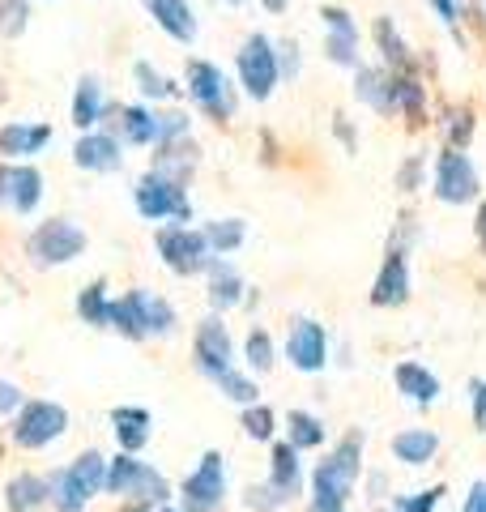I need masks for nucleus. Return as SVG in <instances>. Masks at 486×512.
<instances>
[{"label": "nucleus", "mask_w": 486, "mask_h": 512, "mask_svg": "<svg viewBox=\"0 0 486 512\" xmlns=\"http://www.w3.org/2000/svg\"><path fill=\"white\" fill-rule=\"evenodd\" d=\"M359 474H363V431H350L316 466L307 512H346V500H350L354 483H359Z\"/></svg>", "instance_id": "1"}, {"label": "nucleus", "mask_w": 486, "mask_h": 512, "mask_svg": "<svg viewBox=\"0 0 486 512\" xmlns=\"http://www.w3.org/2000/svg\"><path fill=\"white\" fill-rule=\"evenodd\" d=\"M107 329L124 333V338H167V333H175V308L167 299H158L150 291H128L124 299H111L107 308Z\"/></svg>", "instance_id": "2"}, {"label": "nucleus", "mask_w": 486, "mask_h": 512, "mask_svg": "<svg viewBox=\"0 0 486 512\" xmlns=\"http://www.w3.org/2000/svg\"><path fill=\"white\" fill-rule=\"evenodd\" d=\"M111 495H128L137 504H167L171 500V483L162 478L154 466H145L133 453H120L116 461H107V487Z\"/></svg>", "instance_id": "3"}, {"label": "nucleus", "mask_w": 486, "mask_h": 512, "mask_svg": "<svg viewBox=\"0 0 486 512\" xmlns=\"http://www.w3.org/2000/svg\"><path fill=\"white\" fill-rule=\"evenodd\" d=\"M86 248V231L77 227L73 218H52V222H39L35 235L26 239V252L39 269H52V265H69L73 256H81Z\"/></svg>", "instance_id": "4"}, {"label": "nucleus", "mask_w": 486, "mask_h": 512, "mask_svg": "<svg viewBox=\"0 0 486 512\" xmlns=\"http://www.w3.org/2000/svg\"><path fill=\"white\" fill-rule=\"evenodd\" d=\"M188 94L197 99V107L214 120H231L235 116V86L218 64L209 60H188Z\"/></svg>", "instance_id": "5"}, {"label": "nucleus", "mask_w": 486, "mask_h": 512, "mask_svg": "<svg viewBox=\"0 0 486 512\" xmlns=\"http://www.w3.org/2000/svg\"><path fill=\"white\" fill-rule=\"evenodd\" d=\"M64 431H69V414H64V406L56 402H26L18 410V419H13L9 436L18 448H47L52 440H60Z\"/></svg>", "instance_id": "6"}, {"label": "nucleus", "mask_w": 486, "mask_h": 512, "mask_svg": "<svg viewBox=\"0 0 486 512\" xmlns=\"http://www.w3.org/2000/svg\"><path fill=\"white\" fill-rule=\"evenodd\" d=\"M222 495H226V466H222V453L209 448V453L197 461V470L184 478L180 487V512H218L222 508Z\"/></svg>", "instance_id": "7"}, {"label": "nucleus", "mask_w": 486, "mask_h": 512, "mask_svg": "<svg viewBox=\"0 0 486 512\" xmlns=\"http://www.w3.org/2000/svg\"><path fill=\"white\" fill-rule=\"evenodd\" d=\"M278 52H273V43L265 35H248L239 47V82L243 90L252 94V99H269L273 86H278Z\"/></svg>", "instance_id": "8"}, {"label": "nucleus", "mask_w": 486, "mask_h": 512, "mask_svg": "<svg viewBox=\"0 0 486 512\" xmlns=\"http://www.w3.org/2000/svg\"><path fill=\"white\" fill-rule=\"evenodd\" d=\"M158 252H162V261H167L171 274H180V278L201 274V269H209V261H214L205 235L188 231V227H162L158 231Z\"/></svg>", "instance_id": "9"}, {"label": "nucleus", "mask_w": 486, "mask_h": 512, "mask_svg": "<svg viewBox=\"0 0 486 512\" xmlns=\"http://www.w3.org/2000/svg\"><path fill=\"white\" fill-rule=\"evenodd\" d=\"M137 210H141V218H150V222H162V218L188 222L192 218L184 184H175V180H167V175H158V171H150V175H141L137 180Z\"/></svg>", "instance_id": "10"}, {"label": "nucleus", "mask_w": 486, "mask_h": 512, "mask_svg": "<svg viewBox=\"0 0 486 512\" xmlns=\"http://www.w3.org/2000/svg\"><path fill=\"white\" fill-rule=\"evenodd\" d=\"M286 359H290V367H299V372H324V363H329V333H324L320 320L303 316L299 325L290 329Z\"/></svg>", "instance_id": "11"}, {"label": "nucleus", "mask_w": 486, "mask_h": 512, "mask_svg": "<svg viewBox=\"0 0 486 512\" xmlns=\"http://www.w3.org/2000/svg\"><path fill=\"white\" fill-rule=\"evenodd\" d=\"M478 192V171L474 163L461 154V150H448L440 154V163H435V197L448 201V205H461Z\"/></svg>", "instance_id": "12"}, {"label": "nucleus", "mask_w": 486, "mask_h": 512, "mask_svg": "<svg viewBox=\"0 0 486 512\" xmlns=\"http://www.w3.org/2000/svg\"><path fill=\"white\" fill-rule=\"evenodd\" d=\"M192 355H197V367L205 376H218L226 372V367H235V350H231V333H226V325L218 316H209L197 325V342H192Z\"/></svg>", "instance_id": "13"}, {"label": "nucleus", "mask_w": 486, "mask_h": 512, "mask_svg": "<svg viewBox=\"0 0 486 512\" xmlns=\"http://www.w3.org/2000/svg\"><path fill=\"white\" fill-rule=\"evenodd\" d=\"M405 299H410V265H405V252L393 248L384 256L376 286H371V303L376 308H401Z\"/></svg>", "instance_id": "14"}, {"label": "nucleus", "mask_w": 486, "mask_h": 512, "mask_svg": "<svg viewBox=\"0 0 486 512\" xmlns=\"http://www.w3.org/2000/svg\"><path fill=\"white\" fill-rule=\"evenodd\" d=\"M324 26H329V43H324V52H329L333 64H359V26L346 9H324L320 13Z\"/></svg>", "instance_id": "15"}, {"label": "nucleus", "mask_w": 486, "mask_h": 512, "mask_svg": "<svg viewBox=\"0 0 486 512\" xmlns=\"http://www.w3.org/2000/svg\"><path fill=\"white\" fill-rule=\"evenodd\" d=\"M73 158H77V167H86V171H120V163H124L120 141L111 133H86L73 146Z\"/></svg>", "instance_id": "16"}, {"label": "nucleus", "mask_w": 486, "mask_h": 512, "mask_svg": "<svg viewBox=\"0 0 486 512\" xmlns=\"http://www.w3.org/2000/svg\"><path fill=\"white\" fill-rule=\"evenodd\" d=\"M145 9H150V18L167 30L171 39H180V43L197 39V13H192L188 0H145Z\"/></svg>", "instance_id": "17"}, {"label": "nucleus", "mask_w": 486, "mask_h": 512, "mask_svg": "<svg viewBox=\"0 0 486 512\" xmlns=\"http://www.w3.org/2000/svg\"><path fill=\"white\" fill-rule=\"evenodd\" d=\"M47 141H52V128L47 124H5L0 128V154L5 158H30V154H39Z\"/></svg>", "instance_id": "18"}, {"label": "nucleus", "mask_w": 486, "mask_h": 512, "mask_svg": "<svg viewBox=\"0 0 486 512\" xmlns=\"http://www.w3.org/2000/svg\"><path fill=\"white\" fill-rule=\"evenodd\" d=\"M5 197H9V205L18 214H30L39 205V197H43V175H39V167H13V171H5Z\"/></svg>", "instance_id": "19"}, {"label": "nucleus", "mask_w": 486, "mask_h": 512, "mask_svg": "<svg viewBox=\"0 0 486 512\" xmlns=\"http://www.w3.org/2000/svg\"><path fill=\"white\" fill-rule=\"evenodd\" d=\"M243 299V278L235 274V265L231 261H209V308L214 312H226V308H235V303Z\"/></svg>", "instance_id": "20"}, {"label": "nucleus", "mask_w": 486, "mask_h": 512, "mask_svg": "<svg viewBox=\"0 0 486 512\" xmlns=\"http://www.w3.org/2000/svg\"><path fill=\"white\" fill-rule=\"evenodd\" d=\"M64 474H69V483L81 500H90V495H99L107 487V461H103V453H94V448L81 453L73 466H64Z\"/></svg>", "instance_id": "21"}, {"label": "nucleus", "mask_w": 486, "mask_h": 512, "mask_svg": "<svg viewBox=\"0 0 486 512\" xmlns=\"http://www.w3.org/2000/svg\"><path fill=\"white\" fill-rule=\"evenodd\" d=\"M435 453H440V436L427 431V427H414V431L393 436V457L401 461V466H427Z\"/></svg>", "instance_id": "22"}, {"label": "nucleus", "mask_w": 486, "mask_h": 512, "mask_svg": "<svg viewBox=\"0 0 486 512\" xmlns=\"http://www.w3.org/2000/svg\"><path fill=\"white\" fill-rule=\"evenodd\" d=\"M393 380H397V389L418 406H431L435 397H440V380H435V372H427L423 363H397Z\"/></svg>", "instance_id": "23"}, {"label": "nucleus", "mask_w": 486, "mask_h": 512, "mask_svg": "<svg viewBox=\"0 0 486 512\" xmlns=\"http://www.w3.org/2000/svg\"><path fill=\"white\" fill-rule=\"evenodd\" d=\"M111 423H116L120 448L137 457V448H145V440H150V410H141V406H120V410H111Z\"/></svg>", "instance_id": "24"}, {"label": "nucleus", "mask_w": 486, "mask_h": 512, "mask_svg": "<svg viewBox=\"0 0 486 512\" xmlns=\"http://www.w3.org/2000/svg\"><path fill=\"white\" fill-rule=\"evenodd\" d=\"M269 483L278 487L286 500H295L299 487H303V470H299V448H290V444H278L273 448V457H269Z\"/></svg>", "instance_id": "25"}, {"label": "nucleus", "mask_w": 486, "mask_h": 512, "mask_svg": "<svg viewBox=\"0 0 486 512\" xmlns=\"http://www.w3.org/2000/svg\"><path fill=\"white\" fill-rule=\"evenodd\" d=\"M47 495H52L47 478L18 474V478H9V487H5V504H9V512H35L47 504Z\"/></svg>", "instance_id": "26"}, {"label": "nucleus", "mask_w": 486, "mask_h": 512, "mask_svg": "<svg viewBox=\"0 0 486 512\" xmlns=\"http://www.w3.org/2000/svg\"><path fill=\"white\" fill-rule=\"evenodd\" d=\"M103 120V82L99 77H81L77 82V94H73V124L86 133Z\"/></svg>", "instance_id": "27"}, {"label": "nucleus", "mask_w": 486, "mask_h": 512, "mask_svg": "<svg viewBox=\"0 0 486 512\" xmlns=\"http://www.w3.org/2000/svg\"><path fill=\"white\" fill-rule=\"evenodd\" d=\"M162 154H158V163H154V171L158 175H167V180H175V184H184L188 180V171L197 167V146H184V137H175V141H167V146H158Z\"/></svg>", "instance_id": "28"}, {"label": "nucleus", "mask_w": 486, "mask_h": 512, "mask_svg": "<svg viewBox=\"0 0 486 512\" xmlns=\"http://www.w3.org/2000/svg\"><path fill=\"white\" fill-rule=\"evenodd\" d=\"M205 244L214 256H226V252H235L243 244V235H248V222L243 218H226V222H205Z\"/></svg>", "instance_id": "29"}, {"label": "nucleus", "mask_w": 486, "mask_h": 512, "mask_svg": "<svg viewBox=\"0 0 486 512\" xmlns=\"http://www.w3.org/2000/svg\"><path fill=\"white\" fill-rule=\"evenodd\" d=\"M286 427H290V448H320L324 444V423L316 419V414L307 410H290L286 414Z\"/></svg>", "instance_id": "30"}, {"label": "nucleus", "mask_w": 486, "mask_h": 512, "mask_svg": "<svg viewBox=\"0 0 486 512\" xmlns=\"http://www.w3.org/2000/svg\"><path fill=\"white\" fill-rule=\"evenodd\" d=\"M107 308H111V299H107V286L103 282H94V286H86V291L77 295V312L94 329H107Z\"/></svg>", "instance_id": "31"}, {"label": "nucleus", "mask_w": 486, "mask_h": 512, "mask_svg": "<svg viewBox=\"0 0 486 512\" xmlns=\"http://www.w3.org/2000/svg\"><path fill=\"white\" fill-rule=\"evenodd\" d=\"M222 389V397H231V402H239V406H256V384L248 380V376H239L235 367H226V372H218V376H209Z\"/></svg>", "instance_id": "32"}, {"label": "nucleus", "mask_w": 486, "mask_h": 512, "mask_svg": "<svg viewBox=\"0 0 486 512\" xmlns=\"http://www.w3.org/2000/svg\"><path fill=\"white\" fill-rule=\"evenodd\" d=\"M47 487H52L47 500H52L56 512H86V500L73 491V483H69V474H64V470H56L52 478H47Z\"/></svg>", "instance_id": "33"}, {"label": "nucleus", "mask_w": 486, "mask_h": 512, "mask_svg": "<svg viewBox=\"0 0 486 512\" xmlns=\"http://www.w3.org/2000/svg\"><path fill=\"white\" fill-rule=\"evenodd\" d=\"M354 90H359V99L371 103L376 111H393V103H388V82L376 69H359V86H354Z\"/></svg>", "instance_id": "34"}, {"label": "nucleus", "mask_w": 486, "mask_h": 512, "mask_svg": "<svg viewBox=\"0 0 486 512\" xmlns=\"http://www.w3.org/2000/svg\"><path fill=\"white\" fill-rule=\"evenodd\" d=\"M243 504H248L252 512H278V508H286L290 500H286V495L273 487V483H252L248 491H243Z\"/></svg>", "instance_id": "35"}, {"label": "nucleus", "mask_w": 486, "mask_h": 512, "mask_svg": "<svg viewBox=\"0 0 486 512\" xmlns=\"http://www.w3.org/2000/svg\"><path fill=\"white\" fill-rule=\"evenodd\" d=\"M133 73H137V82H141V94H145V99H175V94H180V86H171L167 77H162V73H154V69H150V64H145V60L137 64Z\"/></svg>", "instance_id": "36"}, {"label": "nucleus", "mask_w": 486, "mask_h": 512, "mask_svg": "<svg viewBox=\"0 0 486 512\" xmlns=\"http://www.w3.org/2000/svg\"><path fill=\"white\" fill-rule=\"evenodd\" d=\"M243 350H248V367H252V372H269V367H273V342H269L265 329H252L248 346H243Z\"/></svg>", "instance_id": "37"}, {"label": "nucleus", "mask_w": 486, "mask_h": 512, "mask_svg": "<svg viewBox=\"0 0 486 512\" xmlns=\"http://www.w3.org/2000/svg\"><path fill=\"white\" fill-rule=\"evenodd\" d=\"M243 431H248L252 440H269L273 436V410L269 406H243Z\"/></svg>", "instance_id": "38"}, {"label": "nucleus", "mask_w": 486, "mask_h": 512, "mask_svg": "<svg viewBox=\"0 0 486 512\" xmlns=\"http://www.w3.org/2000/svg\"><path fill=\"white\" fill-rule=\"evenodd\" d=\"M376 39H380L384 60H388V64H397V69H401V64H405V43H401L397 30L388 26V18H380V22H376Z\"/></svg>", "instance_id": "39"}, {"label": "nucleus", "mask_w": 486, "mask_h": 512, "mask_svg": "<svg viewBox=\"0 0 486 512\" xmlns=\"http://www.w3.org/2000/svg\"><path fill=\"white\" fill-rule=\"evenodd\" d=\"M444 500V487H427V491H414V495H401L397 508L401 512H435Z\"/></svg>", "instance_id": "40"}, {"label": "nucleus", "mask_w": 486, "mask_h": 512, "mask_svg": "<svg viewBox=\"0 0 486 512\" xmlns=\"http://www.w3.org/2000/svg\"><path fill=\"white\" fill-rule=\"evenodd\" d=\"M0 30H5V35H22L26 30V0H0Z\"/></svg>", "instance_id": "41"}, {"label": "nucleus", "mask_w": 486, "mask_h": 512, "mask_svg": "<svg viewBox=\"0 0 486 512\" xmlns=\"http://www.w3.org/2000/svg\"><path fill=\"white\" fill-rule=\"evenodd\" d=\"M18 406H22V389L18 384H9V380H0V414L18 410Z\"/></svg>", "instance_id": "42"}, {"label": "nucleus", "mask_w": 486, "mask_h": 512, "mask_svg": "<svg viewBox=\"0 0 486 512\" xmlns=\"http://www.w3.org/2000/svg\"><path fill=\"white\" fill-rule=\"evenodd\" d=\"M474 427L486 431V380H474Z\"/></svg>", "instance_id": "43"}, {"label": "nucleus", "mask_w": 486, "mask_h": 512, "mask_svg": "<svg viewBox=\"0 0 486 512\" xmlns=\"http://www.w3.org/2000/svg\"><path fill=\"white\" fill-rule=\"evenodd\" d=\"M461 512H486V478H482V483L469 487V500H465V508H461Z\"/></svg>", "instance_id": "44"}, {"label": "nucleus", "mask_w": 486, "mask_h": 512, "mask_svg": "<svg viewBox=\"0 0 486 512\" xmlns=\"http://www.w3.org/2000/svg\"><path fill=\"white\" fill-rule=\"evenodd\" d=\"M278 52H282V56H278V73H295V69H299V56H295L299 47H295V43H282Z\"/></svg>", "instance_id": "45"}, {"label": "nucleus", "mask_w": 486, "mask_h": 512, "mask_svg": "<svg viewBox=\"0 0 486 512\" xmlns=\"http://www.w3.org/2000/svg\"><path fill=\"white\" fill-rule=\"evenodd\" d=\"M452 120H457V124H452V141H461V146H465V141H469V128H474L469 120H474V116H469V111H457Z\"/></svg>", "instance_id": "46"}, {"label": "nucleus", "mask_w": 486, "mask_h": 512, "mask_svg": "<svg viewBox=\"0 0 486 512\" xmlns=\"http://www.w3.org/2000/svg\"><path fill=\"white\" fill-rule=\"evenodd\" d=\"M431 9L435 13H440V18L452 26V22H457V0H431Z\"/></svg>", "instance_id": "47"}, {"label": "nucleus", "mask_w": 486, "mask_h": 512, "mask_svg": "<svg viewBox=\"0 0 486 512\" xmlns=\"http://www.w3.org/2000/svg\"><path fill=\"white\" fill-rule=\"evenodd\" d=\"M414 175H418V158H414V163H405V171H401V184H405V188H414Z\"/></svg>", "instance_id": "48"}, {"label": "nucleus", "mask_w": 486, "mask_h": 512, "mask_svg": "<svg viewBox=\"0 0 486 512\" xmlns=\"http://www.w3.org/2000/svg\"><path fill=\"white\" fill-rule=\"evenodd\" d=\"M478 239H482V252H486V201H482V210H478Z\"/></svg>", "instance_id": "49"}, {"label": "nucleus", "mask_w": 486, "mask_h": 512, "mask_svg": "<svg viewBox=\"0 0 486 512\" xmlns=\"http://www.w3.org/2000/svg\"><path fill=\"white\" fill-rule=\"evenodd\" d=\"M120 512H154V508H150V504H137V500H128Z\"/></svg>", "instance_id": "50"}, {"label": "nucleus", "mask_w": 486, "mask_h": 512, "mask_svg": "<svg viewBox=\"0 0 486 512\" xmlns=\"http://www.w3.org/2000/svg\"><path fill=\"white\" fill-rule=\"evenodd\" d=\"M286 5H290V0H265V9H269V13H282Z\"/></svg>", "instance_id": "51"}, {"label": "nucleus", "mask_w": 486, "mask_h": 512, "mask_svg": "<svg viewBox=\"0 0 486 512\" xmlns=\"http://www.w3.org/2000/svg\"><path fill=\"white\" fill-rule=\"evenodd\" d=\"M0 197H5V171H0Z\"/></svg>", "instance_id": "52"}, {"label": "nucleus", "mask_w": 486, "mask_h": 512, "mask_svg": "<svg viewBox=\"0 0 486 512\" xmlns=\"http://www.w3.org/2000/svg\"><path fill=\"white\" fill-rule=\"evenodd\" d=\"M162 512H180V508H162Z\"/></svg>", "instance_id": "53"}, {"label": "nucleus", "mask_w": 486, "mask_h": 512, "mask_svg": "<svg viewBox=\"0 0 486 512\" xmlns=\"http://www.w3.org/2000/svg\"><path fill=\"white\" fill-rule=\"evenodd\" d=\"M231 5H239V0H231Z\"/></svg>", "instance_id": "54"}, {"label": "nucleus", "mask_w": 486, "mask_h": 512, "mask_svg": "<svg viewBox=\"0 0 486 512\" xmlns=\"http://www.w3.org/2000/svg\"><path fill=\"white\" fill-rule=\"evenodd\" d=\"M393 512H401V508H393Z\"/></svg>", "instance_id": "55"}]
</instances>
